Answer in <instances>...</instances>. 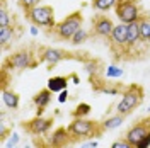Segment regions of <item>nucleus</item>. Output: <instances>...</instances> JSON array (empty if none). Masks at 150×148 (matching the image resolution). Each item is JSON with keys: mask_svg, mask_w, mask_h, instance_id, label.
Segmentation results:
<instances>
[{"mask_svg": "<svg viewBox=\"0 0 150 148\" xmlns=\"http://www.w3.org/2000/svg\"><path fill=\"white\" fill-rule=\"evenodd\" d=\"M67 128H68V133L72 136V143L79 141V140L99 138V136H103L104 133H106L103 128V123L87 119V118H74L72 123Z\"/></svg>", "mask_w": 150, "mask_h": 148, "instance_id": "obj_1", "label": "nucleus"}, {"mask_svg": "<svg viewBox=\"0 0 150 148\" xmlns=\"http://www.w3.org/2000/svg\"><path fill=\"white\" fill-rule=\"evenodd\" d=\"M143 97H145V90L142 85L131 83L128 87H125V90L121 92V101L116 106V112L123 114V116H130L143 102Z\"/></svg>", "mask_w": 150, "mask_h": 148, "instance_id": "obj_2", "label": "nucleus"}, {"mask_svg": "<svg viewBox=\"0 0 150 148\" xmlns=\"http://www.w3.org/2000/svg\"><path fill=\"white\" fill-rule=\"evenodd\" d=\"M82 24H84L82 12L77 10V12H72L70 16H67L63 20L56 22V26L51 29V31H53V36H55L58 41H70L79 29L84 27Z\"/></svg>", "mask_w": 150, "mask_h": 148, "instance_id": "obj_3", "label": "nucleus"}, {"mask_svg": "<svg viewBox=\"0 0 150 148\" xmlns=\"http://www.w3.org/2000/svg\"><path fill=\"white\" fill-rule=\"evenodd\" d=\"M116 17L123 24H131L135 20H140L145 14L140 7V0H118L116 2Z\"/></svg>", "mask_w": 150, "mask_h": 148, "instance_id": "obj_4", "label": "nucleus"}, {"mask_svg": "<svg viewBox=\"0 0 150 148\" xmlns=\"http://www.w3.org/2000/svg\"><path fill=\"white\" fill-rule=\"evenodd\" d=\"M38 63H39V58H36V55L31 49L24 48V49H19L16 53H12L5 60L4 66L9 68V70L21 72V70H26V68H36Z\"/></svg>", "mask_w": 150, "mask_h": 148, "instance_id": "obj_5", "label": "nucleus"}, {"mask_svg": "<svg viewBox=\"0 0 150 148\" xmlns=\"http://www.w3.org/2000/svg\"><path fill=\"white\" fill-rule=\"evenodd\" d=\"M26 19L31 24H34L38 27H48L53 29L56 26L55 22V10L51 5H38L34 9L26 12Z\"/></svg>", "mask_w": 150, "mask_h": 148, "instance_id": "obj_6", "label": "nucleus"}, {"mask_svg": "<svg viewBox=\"0 0 150 148\" xmlns=\"http://www.w3.org/2000/svg\"><path fill=\"white\" fill-rule=\"evenodd\" d=\"M53 123L55 119L53 118H45V116H34L33 119L24 121L21 126L22 130L29 133L31 136H46L48 133L53 128Z\"/></svg>", "mask_w": 150, "mask_h": 148, "instance_id": "obj_7", "label": "nucleus"}, {"mask_svg": "<svg viewBox=\"0 0 150 148\" xmlns=\"http://www.w3.org/2000/svg\"><path fill=\"white\" fill-rule=\"evenodd\" d=\"M38 58L41 63H46L50 68L56 66L60 61L68 60L70 53L65 49H60V48H53V46H39L38 48Z\"/></svg>", "mask_w": 150, "mask_h": 148, "instance_id": "obj_8", "label": "nucleus"}, {"mask_svg": "<svg viewBox=\"0 0 150 148\" xmlns=\"http://www.w3.org/2000/svg\"><path fill=\"white\" fill-rule=\"evenodd\" d=\"M126 37H128V24H123V22L116 24L108 41H109V46L112 51L118 53L116 55L118 58L121 56V53L126 51Z\"/></svg>", "mask_w": 150, "mask_h": 148, "instance_id": "obj_9", "label": "nucleus"}, {"mask_svg": "<svg viewBox=\"0 0 150 148\" xmlns=\"http://www.w3.org/2000/svg\"><path fill=\"white\" fill-rule=\"evenodd\" d=\"M114 22L111 17L104 16V14H97L92 17V34L103 39H109L112 29H114Z\"/></svg>", "mask_w": 150, "mask_h": 148, "instance_id": "obj_10", "label": "nucleus"}, {"mask_svg": "<svg viewBox=\"0 0 150 148\" xmlns=\"http://www.w3.org/2000/svg\"><path fill=\"white\" fill-rule=\"evenodd\" d=\"M48 148H65L68 143H72V136L68 133V128L65 126H58L53 133H48L45 136Z\"/></svg>", "mask_w": 150, "mask_h": 148, "instance_id": "obj_11", "label": "nucleus"}, {"mask_svg": "<svg viewBox=\"0 0 150 148\" xmlns=\"http://www.w3.org/2000/svg\"><path fill=\"white\" fill-rule=\"evenodd\" d=\"M150 131V116L149 118H143V119H140L138 123H135L133 126H131L130 130L125 133V140L126 141H130L131 145L135 147L138 141H140L147 133Z\"/></svg>", "mask_w": 150, "mask_h": 148, "instance_id": "obj_12", "label": "nucleus"}, {"mask_svg": "<svg viewBox=\"0 0 150 148\" xmlns=\"http://www.w3.org/2000/svg\"><path fill=\"white\" fill-rule=\"evenodd\" d=\"M51 97H53V92L50 90V89H41L39 92L33 97V102H34V106H36V116H43V112L46 109L48 106H50V102H51Z\"/></svg>", "mask_w": 150, "mask_h": 148, "instance_id": "obj_13", "label": "nucleus"}, {"mask_svg": "<svg viewBox=\"0 0 150 148\" xmlns=\"http://www.w3.org/2000/svg\"><path fill=\"white\" fill-rule=\"evenodd\" d=\"M142 43L140 34V20H135L128 24V37H126V51H133Z\"/></svg>", "mask_w": 150, "mask_h": 148, "instance_id": "obj_14", "label": "nucleus"}, {"mask_svg": "<svg viewBox=\"0 0 150 148\" xmlns=\"http://www.w3.org/2000/svg\"><path fill=\"white\" fill-rule=\"evenodd\" d=\"M2 102L4 106L10 109V111H16L19 109V104H21V99H19V94L10 90V89H2Z\"/></svg>", "mask_w": 150, "mask_h": 148, "instance_id": "obj_15", "label": "nucleus"}, {"mask_svg": "<svg viewBox=\"0 0 150 148\" xmlns=\"http://www.w3.org/2000/svg\"><path fill=\"white\" fill-rule=\"evenodd\" d=\"M68 77H62V75H58V77H51L50 80L46 82V87L51 90V92H62V90H65L67 87H68Z\"/></svg>", "mask_w": 150, "mask_h": 148, "instance_id": "obj_16", "label": "nucleus"}, {"mask_svg": "<svg viewBox=\"0 0 150 148\" xmlns=\"http://www.w3.org/2000/svg\"><path fill=\"white\" fill-rule=\"evenodd\" d=\"M14 39H16V27H12V26L0 27V46H2V49H5L9 44H12Z\"/></svg>", "mask_w": 150, "mask_h": 148, "instance_id": "obj_17", "label": "nucleus"}, {"mask_svg": "<svg viewBox=\"0 0 150 148\" xmlns=\"http://www.w3.org/2000/svg\"><path fill=\"white\" fill-rule=\"evenodd\" d=\"M125 118L126 116H123V114H114V116H109V118H106L103 121V128L104 131H111V130H116V128H120L123 123H125Z\"/></svg>", "mask_w": 150, "mask_h": 148, "instance_id": "obj_18", "label": "nucleus"}, {"mask_svg": "<svg viewBox=\"0 0 150 148\" xmlns=\"http://www.w3.org/2000/svg\"><path fill=\"white\" fill-rule=\"evenodd\" d=\"M140 34H142V43L149 44L150 43V17L147 14L140 19Z\"/></svg>", "mask_w": 150, "mask_h": 148, "instance_id": "obj_19", "label": "nucleus"}, {"mask_svg": "<svg viewBox=\"0 0 150 148\" xmlns=\"http://www.w3.org/2000/svg\"><path fill=\"white\" fill-rule=\"evenodd\" d=\"M89 37H91V32L87 31V29H79L77 32L74 34V37L68 41L70 44H74V46H79V44H84V43H87L89 41Z\"/></svg>", "mask_w": 150, "mask_h": 148, "instance_id": "obj_20", "label": "nucleus"}, {"mask_svg": "<svg viewBox=\"0 0 150 148\" xmlns=\"http://www.w3.org/2000/svg\"><path fill=\"white\" fill-rule=\"evenodd\" d=\"M118 0H92V7L99 12H108L116 7Z\"/></svg>", "mask_w": 150, "mask_h": 148, "instance_id": "obj_21", "label": "nucleus"}, {"mask_svg": "<svg viewBox=\"0 0 150 148\" xmlns=\"http://www.w3.org/2000/svg\"><path fill=\"white\" fill-rule=\"evenodd\" d=\"M7 26H12V19L7 10L5 0H0V27H7Z\"/></svg>", "mask_w": 150, "mask_h": 148, "instance_id": "obj_22", "label": "nucleus"}, {"mask_svg": "<svg viewBox=\"0 0 150 148\" xmlns=\"http://www.w3.org/2000/svg\"><path fill=\"white\" fill-rule=\"evenodd\" d=\"M123 75H125V70L116 65H108L106 70H104V77L106 78H121Z\"/></svg>", "mask_w": 150, "mask_h": 148, "instance_id": "obj_23", "label": "nucleus"}, {"mask_svg": "<svg viewBox=\"0 0 150 148\" xmlns=\"http://www.w3.org/2000/svg\"><path fill=\"white\" fill-rule=\"evenodd\" d=\"M89 114H91V104H87V102H80L72 112L74 118H87Z\"/></svg>", "mask_w": 150, "mask_h": 148, "instance_id": "obj_24", "label": "nucleus"}, {"mask_svg": "<svg viewBox=\"0 0 150 148\" xmlns=\"http://www.w3.org/2000/svg\"><path fill=\"white\" fill-rule=\"evenodd\" d=\"M84 66H85V72L91 75L92 78H94V77H97L99 70H101V68H99L101 63H99L97 60H89V61H85V63H84Z\"/></svg>", "mask_w": 150, "mask_h": 148, "instance_id": "obj_25", "label": "nucleus"}, {"mask_svg": "<svg viewBox=\"0 0 150 148\" xmlns=\"http://www.w3.org/2000/svg\"><path fill=\"white\" fill-rule=\"evenodd\" d=\"M19 5H21V9L24 12H29L31 9L41 5V0H19Z\"/></svg>", "mask_w": 150, "mask_h": 148, "instance_id": "obj_26", "label": "nucleus"}, {"mask_svg": "<svg viewBox=\"0 0 150 148\" xmlns=\"http://www.w3.org/2000/svg\"><path fill=\"white\" fill-rule=\"evenodd\" d=\"M109 148H135V147L131 145L130 141H126L125 138H120V140H114Z\"/></svg>", "mask_w": 150, "mask_h": 148, "instance_id": "obj_27", "label": "nucleus"}, {"mask_svg": "<svg viewBox=\"0 0 150 148\" xmlns=\"http://www.w3.org/2000/svg\"><path fill=\"white\" fill-rule=\"evenodd\" d=\"M19 140H21V136H19L17 133H10L9 140L5 141V145H7V148H16L19 143Z\"/></svg>", "mask_w": 150, "mask_h": 148, "instance_id": "obj_28", "label": "nucleus"}, {"mask_svg": "<svg viewBox=\"0 0 150 148\" xmlns=\"http://www.w3.org/2000/svg\"><path fill=\"white\" fill-rule=\"evenodd\" d=\"M101 94H106V95H118V94L121 92V89L120 87H101Z\"/></svg>", "mask_w": 150, "mask_h": 148, "instance_id": "obj_29", "label": "nucleus"}, {"mask_svg": "<svg viewBox=\"0 0 150 148\" xmlns=\"http://www.w3.org/2000/svg\"><path fill=\"white\" fill-rule=\"evenodd\" d=\"M135 148H150V131L135 145Z\"/></svg>", "mask_w": 150, "mask_h": 148, "instance_id": "obj_30", "label": "nucleus"}, {"mask_svg": "<svg viewBox=\"0 0 150 148\" xmlns=\"http://www.w3.org/2000/svg\"><path fill=\"white\" fill-rule=\"evenodd\" d=\"M67 99H68V90L65 89V90H62L60 95H58V102H60V104H65Z\"/></svg>", "mask_w": 150, "mask_h": 148, "instance_id": "obj_31", "label": "nucleus"}, {"mask_svg": "<svg viewBox=\"0 0 150 148\" xmlns=\"http://www.w3.org/2000/svg\"><path fill=\"white\" fill-rule=\"evenodd\" d=\"M29 34H31L33 37H36L38 34H39V29H38V26H34V24H33V26H31V29H29Z\"/></svg>", "mask_w": 150, "mask_h": 148, "instance_id": "obj_32", "label": "nucleus"}, {"mask_svg": "<svg viewBox=\"0 0 150 148\" xmlns=\"http://www.w3.org/2000/svg\"><path fill=\"white\" fill-rule=\"evenodd\" d=\"M68 80H72V82H74L75 85H79V83H80V80H79V77H77V73L68 75Z\"/></svg>", "mask_w": 150, "mask_h": 148, "instance_id": "obj_33", "label": "nucleus"}, {"mask_svg": "<svg viewBox=\"0 0 150 148\" xmlns=\"http://www.w3.org/2000/svg\"><path fill=\"white\" fill-rule=\"evenodd\" d=\"M85 147H87V148H96V147H97V141H96V140H94V141H89Z\"/></svg>", "mask_w": 150, "mask_h": 148, "instance_id": "obj_34", "label": "nucleus"}, {"mask_svg": "<svg viewBox=\"0 0 150 148\" xmlns=\"http://www.w3.org/2000/svg\"><path fill=\"white\" fill-rule=\"evenodd\" d=\"M149 112H150V106H149Z\"/></svg>", "mask_w": 150, "mask_h": 148, "instance_id": "obj_35", "label": "nucleus"}, {"mask_svg": "<svg viewBox=\"0 0 150 148\" xmlns=\"http://www.w3.org/2000/svg\"><path fill=\"white\" fill-rule=\"evenodd\" d=\"M16 148H17V147H16Z\"/></svg>", "mask_w": 150, "mask_h": 148, "instance_id": "obj_36", "label": "nucleus"}]
</instances>
